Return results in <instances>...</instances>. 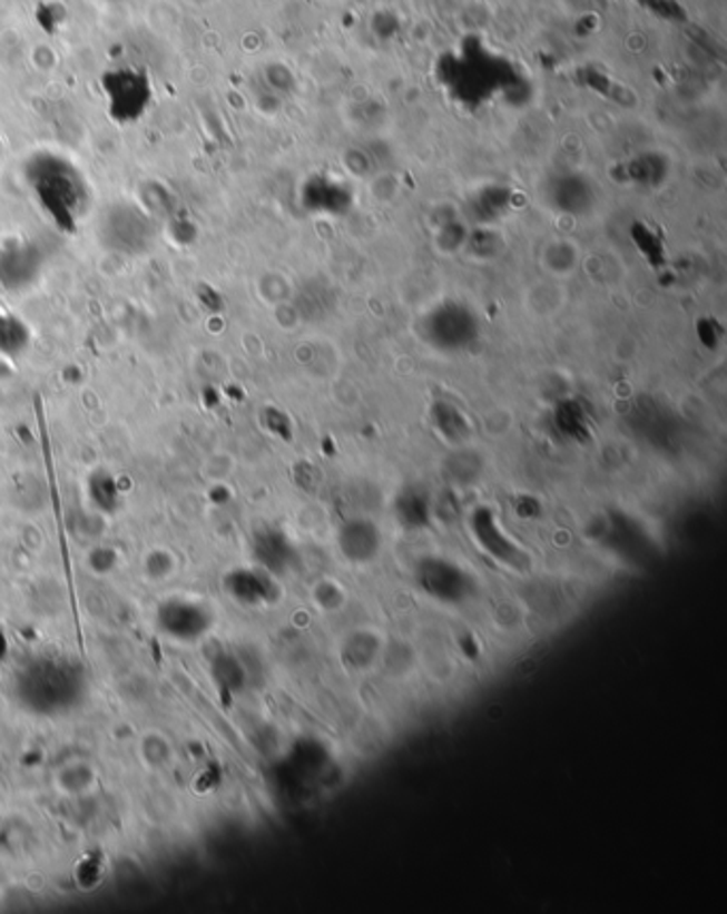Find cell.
<instances>
[{
  "label": "cell",
  "mask_w": 727,
  "mask_h": 914,
  "mask_svg": "<svg viewBox=\"0 0 727 914\" xmlns=\"http://www.w3.org/2000/svg\"><path fill=\"white\" fill-rule=\"evenodd\" d=\"M88 494L95 508L102 514H114L122 505V491L116 478H111L107 471H97L88 480Z\"/></svg>",
  "instance_id": "14"
},
{
  "label": "cell",
  "mask_w": 727,
  "mask_h": 914,
  "mask_svg": "<svg viewBox=\"0 0 727 914\" xmlns=\"http://www.w3.org/2000/svg\"><path fill=\"white\" fill-rule=\"evenodd\" d=\"M53 783H56L58 792L65 793L69 797H77V795H83V793H88L95 787L97 776H95V769L90 764L76 759V761H69L67 766L58 767Z\"/></svg>",
  "instance_id": "13"
},
{
  "label": "cell",
  "mask_w": 727,
  "mask_h": 914,
  "mask_svg": "<svg viewBox=\"0 0 727 914\" xmlns=\"http://www.w3.org/2000/svg\"><path fill=\"white\" fill-rule=\"evenodd\" d=\"M158 627L177 642H195L212 627L209 610L188 599H171L158 608Z\"/></svg>",
  "instance_id": "7"
},
{
  "label": "cell",
  "mask_w": 727,
  "mask_h": 914,
  "mask_svg": "<svg viewBox=\"0 0 727 914\" xmlns=\"http://www.w3.org/2000/svg\"><path fill=\"white\" fill-rule=\"evenodd\" d=\"M423 337L433 347L459 352L472 346L478 337L474 312L461 303H442L423 321Z\"/></svg>",
  "instance_id": "5"
},
{
  "label": "cell",
  "mask_w": 727,
  "mask_h": 914,
  "mask_svg": "<svg viewBox=\"0 0 727 914\" xmlns=\"http://www.w3.org/2000/svg\"><path fill=\"white\" fill-rule=\"evenodd\" d=\"M419 584L426 594L446 603H456L472 591L468 571L446 559H426L419 563Z\"/></svg>",
  "instance_id": "8"
},
{
  "label": "cell",
  "mask_w": 727,
  "mask_h": 914,
  "mask_svg": "<svg viewBox=\"0 0 727 914\" xmlns=\"http://www.w3.org/2000/svg\"><path fill=\"white\" fill-rule=\"evenodd\" d=\"M228 593L242 603H263L274 597L276 584L265 571L256 569H237L226 578Z\"/></svg>",
  "instance_id": "11"
},
{
  "label": "cell",
  "mask_w": 727,
  "mask_h": 914,
  "mask_svg": "<svg viewBox=\"0 0 727 914\" xmlns=\"http://www.w3.org/2000/svg\"><path fill=\"white\" fill-rule=\"evenodd\" d=\"M32 342V333L18 314L0 307V354L16 358L22 356Z\"/></svg>",
  "instance_id": "12"
},
{
  "label": "cell",
  "mask_w": 727,
  "mask_h": 914,
  "mask_svg": "<svg viewBox=\"0 0 727 914\" xmlns=\"http://www.w3.org/2000/svg\"><path fill=\"white\" fill-rule=\"evenodd\" d=\"M474 535L478 538V544L482 546L493 559L508 563V566H517L521 561H525V552L514 544L500 527V522L493 517L491 510L480 508L474 512V517L470 520Z\"/></svg>",
  "instance_id": "9"
},
{
  "label": "cell",
  "mask_w": 727,
  "mask_h": 914,
  "mask_svg": "<svg viewBox=\"0 0 727 914\" xmlns=\"http://www.w3.org/2000/svg\"><path fill=\"white\" fill-rule=\"evenodd\" d=\"M337 544L352 563H367L380 550V533L370 520H348L340 529Z\"/></svg>",
  "instance_id": "10"
},
{
  "label": "cell",
  "mask_w": 727,
  "mask_h": 914,
  "mask_svg": "<svg viewBox=\"0 0 727 914\" xmlns=\"http://www.w3.org/2000/svg\"><path fill=\"white\" fill-rule=\"evenodd\" d=\"M101 95L109 120L132 126L150 111L156 90L151 75L137 65H118L101 75Z\"/></svg>",
  "instance_id": "2"
},
{
  "label": "cell",
  "mask_w": 727,
  "mask_h": 914,
  "mask_svg": "<svg viewBox=\"0 0 727 914\" xmlns=\"http://www.w3.org/2000/svg\"><path fill=\"white\" fill-rule=\"evenodd\" d=\"M102 247L120 256L148 254L156 242V220L148 209L135 203H114L102 212L97 226Z\"/></svg>",
  "instance_id": "3"
},
{
  "label": "cell",
  "mask_w": 727,
  "mask_h": 914,
  "mask_svg": "<svg viewBox=\"0 0 727 914\" xmlns=\"http://www.w3.org/2000/svg\"><path fill=\"white\" fill-rule=\"evenodd\" d=\"M139 757H141L144 766L158 772V769H165V767L171 764L174 748H171V744H169V740H167L163 734L148 731V734H144L141 740H139Z\"/></svg>",
  "instance_id": "16"
},
{
  "label": "cell",
  "mask_w": 727,
  "mask_h": 914,
  "mask_svg": "<svg viewBox=\"0 0 727 914\" xmlns=\"http://www.w3.org/2000/svg\"><path fill=\"white\" fill-rule=\"evenodd\" d=\"M146 566H148L151 578H156V580H163V578H167V576L174 571L171 557H169L167 552H160V550H158V552H151Z\"/></svg>",
  "instance_id": "18"
},
{
  "label": "cell",
  "mask_w": 727,
  "mask_h": 914,
  "mask_svg": "<svg viewBox=\"0 0 727 914\" xmlns=\"http://www.w3.org/2000/svg\"><path fill=\"white\" fill-rule=\"evenodd\" d=\"M46 258L41 247L30 242H13L0 247V291L24 293L32 288L41 272Z\"/></svg>",
  "instance_id": "6"
},
{
  "label": "cell",
  "mask_w": 727,
  "mask_h": 914,
  "mask_svg": "<svg viewBox=\"0 0 727 914\" xmlns=\"http://www.w3.org/2000/svg\"><path fill=\"white\" fill-rule=\"evenodd\" d=\"M77 687L73 666L60 661L35 664L26 671L22 682H18L24 704L35 712H53L58 706H65Z\"/></svg>",
  "instance_id": "4"
},
{
  "label": "cell",
  "mask_w": 727,
  "mask_h": 914,
  "mask_svg": "<svg viewBox=\"0 0 727 914\" xmlns=\"http://www.w3.org/2000/svg\"><path fill=\"white\" fill-rule=\"evenodd\" d=\"M254 550H256V557L261 559L263 568L269 569V571L286 569L288 561H291V554H293L286 538L282 533H276V531H269V533L256 538V548Z\"/></svg>",
  "instance_id": "15"
},
{
  "label": "cell",
  "mask_w": 727,
  "mask_h": 914,
  "mask_svg": "<svg viewBox=\"0 0 727 914\" xmlns=\"http://www.w3.org/2000/svg\"><path fill=\"white\" fill-rule=\"evenodd\" d=\"M397 514L402 524L407 527H423L429 520V501L425 494L421 493H405L400 497L397 503Z\"/></svg>",
  "instance_id": "17"
},
{
  "label": "cell",
  "mask_w": 727,
  "mask_h": 914,
  "mask_svg": "<svg viewBox=\"0 0 727 914\" xmlns=\"http://www.w3.org/2000/svg\"><path fill=\"white\" fill-rule=\"evenodd\" d=\"M26 186L39 209L60 233L76 235L92 205V188L76 163L58 151L41 149L24 163Z\"/></svg>",
  "instance_id": "1"
}]
</instances>
